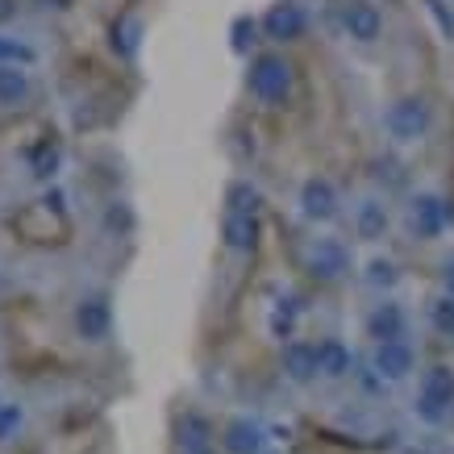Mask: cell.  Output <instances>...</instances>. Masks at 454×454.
Wrapping results in <instances>:
<instances>
[{"label": "cell", "instance_id": "5", "mask_svg": "<svg viewBox=\"0 0 454 454\" xmlns=\"http://www.w3.org/2000/svg\"><path fill=\"white\" fill-rule=\"evenodd\" d=\"M80 330L88 333V338H100V333H105V309H97V304H92V309H83Z\"/></svg>", "mask_w": 454, "mask_h": 454}, {"label": "cell", "instance_id": "4", "mask_svg": "<svg viewBox=\"0 0 454 454\" xmlns=\"http://www.w3.org/2000/svg\"><path fill=\"white\" fill-rule=\"evenodd\" d=\"M288 367H292V375H296V380H309V375H313L321 363H317V350H309V346H296V350L288 355Z\"/></svg>", "mask_w": 454, "mask_h": 454}, {"label": "cell", "instance_id": "2", "mask_svg": "<svg viewBox=\"0 0 454 454\" xmlns=\"http://www.w3.org/2000/svg\"><path fill=\"white\" fill-rule=\"evenodd\" d=\"M259 446H262L259 426H250V421H234L230 426V450L234 454H254Z\"/></svg>", "mask_w": 454, "mask_h": 454}, {"label": "cell", "instance_id": "3", "mask_svg": "<svg viewBox=\"0 0 454 454\" xmlns=\"http://www.w3.org/2000/svg\"><path fill=\"white\" fill-rule=\"evenodd\" d=\"M21 92H26V71L0 67V105H13Z\"/></svg>", "mask_w": 454, "mask_h": 454}, {"label": "cell", "instance_id": "1", "mask_svg": "<svg viewBox=\"0 0 454 454\" xmlns=\"http://www.w3.org/2000/svg\"><path fill=\"white\" fill-rule=\"evenodd\" d=\"M380 372L387 375V380H400V375H409V367H413V355H409V346L400 342H384L380 346Z\"/></svg>", "mask_w": 454, "mask_h": 454}, {"label": "cell", "instance_id": "6", "mask_svg": "<svg viewBox=\"0 0 454 454\" xmlns=\"http://www.w3.org/2000/svg\"><path fill=\"white\" fill-rule=\"evenodd\" d=\"M17 429H21V409H17V404H4V409H0V442H9Z\"/></svg>", "mask_w": 454, "mask_h": 454}]
</instances>
